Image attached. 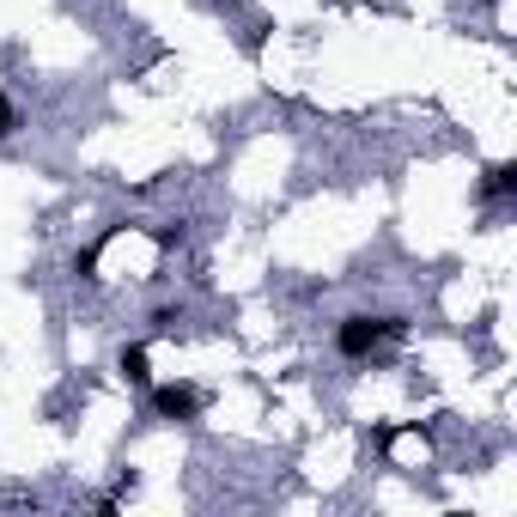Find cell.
Returning a JSON list of instances; mask_svg holds the SVG:
<instances>
[{"instance_id": "cell-3", "label": "cell", "mask_w": 517, "mask_h": 517, "mask_svg": "<svg viewBox=\"0 0 517 517\" xmlns=\"http://www.w3.org/2000/svg\"><path fill=\"white\" fill-rule=\"evenodd\" d=\"M511 189H517V165H511V159L487 165V171H481V183H475V195H481V201H505Z\"/></svg>"}, {"instance_id": "cell-6", "label": "cell", "mask_w": 517, "mask_h": 517, "mask_svg": "<svg viewBox=\"0 0 517 517\" xmlns=\"http://www.w3.org/2000/svg\"><path fill=\"white\" fill-rule=\"evenodd\" d=\"M13 128H19V104H13V98H7V92H0V140H7V134H13Z\"/></svg>"}, {"instance_id": "cell-7", "label": "cell", "mask_w": 517, "mask_h": 517, "mask_svg": "<svg viewBox=\"0 0 517 517\" xmlns=\"http://www.w3.org/2000/svg\"><path fill=\"white\" fill-rule=\"evenodd\" d=\"M487 7H493V0H487Z\"/></svg>"}, {"instance_id": "cell-2", "label": "cell", "mask_w": 517, "mask_h": 517, "mask_svg": "<svg viewBox=\"0 0 517 517\" xmlns=\"http://www.w3.org/2000/svg\"><path fill=\"white\" fill-rule=\"evenodd\" d=\"M153 390V414L159 420H201L207 414V396L195 384H146Z\"/></svg>"}, {"instance_id": "cell-1", "label": "cell", "mask_w": 517, "mask_h": 517, "mask_svg": "<svg viewBox=\"0 0 517 517\" xmlns=\"http://www.w3.org/2000/svg\"><path fill=\"white\" fill-rule=\"evenodd\" d=\"M408 335V323L402 317H341V329H335V353L341 359H372L378 347H390V341H402Z\"/></svg>"}, {"instance_id": "cell-4", "label": "cell", "mask_w": 517, "mask_h": 517, "mask_svg": "<svg viewBox=\"0 0 517 517\" xmlns=\"http://www.w3.org/2000/svg\"><path fill=\"white\" fill-rule=\"evenodd\" d=\"M116 372H122V378H128L134 390H146V384H153V372H146V347H140V341L116 353Z\"/></svg>"}, {"instance_id": "cell-5", "label": "cell", "mask_w": 517, "mask_h": 517, "mask_svg": "<svg viewBox=\"0 0 517 517\" xmlns=\"http://www.w3.org/2000/svg\"><path fill=\"white\" fill-rule=\"evenodd\" d=\"M146 238H153L159 250H177L183 244V226H146Z\"/></svg>"}]
</instances>
